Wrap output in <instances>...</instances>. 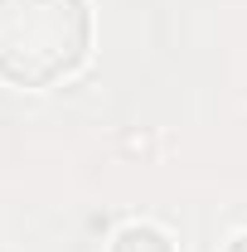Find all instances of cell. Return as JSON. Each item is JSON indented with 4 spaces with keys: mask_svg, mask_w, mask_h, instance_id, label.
I'll list each match as a JSON object with an SVG mask.
<instances>
[{
    "mask_svg": "<svg viewBox=\"0 0 247 252\" xmlns=\"http://www.w3.org/2000/svg\"><path fill=\"white\" fill-rule=\"evenodd\" d=\"M112 252H170V238L160 228H146V223H131L117 233V248Z\"/></svg>",
    "mask_w": 247,
    "mask_h": 252,
    "instance_id": "obj_2",
    "label": "cell"
},
{
    "mask_svg": "<svg viewBox=\"0 0 247 252\" xmlns=\"http://www.w3.org/2000/svg\"><path fill=\"white\" fill-rule=\"evenodd\" d=\"M228 252H247V233H243V238H238V243H233Z\"/></svg>",
    "mask_w": 247,
    "mask_h": 252,
    "instance_id": "obj_3",
    "label": "cell"
},
{
    "mask_svg": "<svg viewBox=\"0 0 247 252\" xmlns=\"http://www.w3.org/2000/svg\"><path fill=\"white\" fill-rule=\"evenodd\" d=\"M88 49L83 0H0V73L44 88L63 78Z\"/></svg>",
    "mask_w": 247,
    "mask_h": 252,
    "instance_id": "obj_1",
    "label": "cell"
}]
</instances>
